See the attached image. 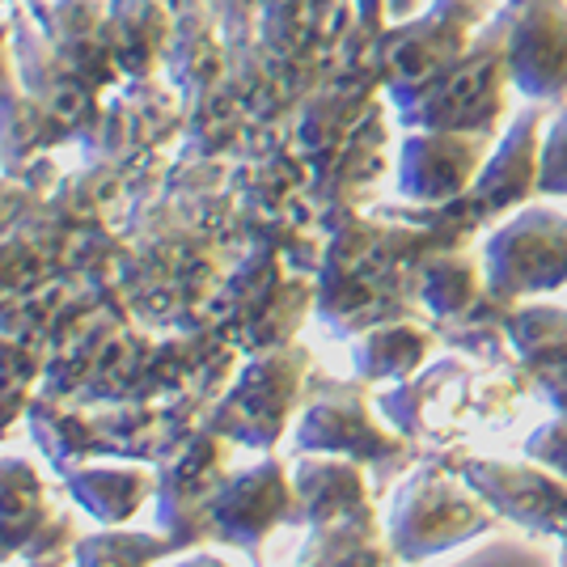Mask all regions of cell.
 <instances>
[{
  "label": "cell",
  "mask_w": 567,
  "mask_h": 567,
  "mask_svg": "<svg viewBox=\"0 0 567 567\" xmlns=\"http://www.w3.org/2000/svg\"><path fill=\"white\" fill-rule=\"evenodd\" d=\"M43 492L25 462H0V550L25 543V534L39 529Z\"/></svg>",
  "instance_id": "cell-16"
},
{
  "label": "cell",
  "mask_w": 567,
  "mask_h": 567,
  "mask_svg": "<svg viewBox=\"0 0 567 567\" xmlns=\"http://www.w3.org/2000/svg\"><path fill=\"white\" fill-rule=\"evenodd\" d=\"M508 64L517 72L520 90L534 97L567 94V18L538 9L529 22L513 34Z\"/></svg>",
  "instance_id": "cell-11"
},
{
  "label": "cell",
  "mask_w": 567,
  "mask_h": 567,
  "mask_svg": "<svg viewBox=\"0 0 567 567\" xmlns=\"http://www.w3.org/2000/svg\"><path fill=\"white\" fill-rule=\"evenodd\" d=\"M525 457L567 478V411H559V420H550L525 436Z\"/></svg>",
  "instance_id": "cell-19"
},
{
  "label": "cell",
  "mask_w": 567,
  "mask_h": 567,
  "mask_svg": "<svg viewBox=\"0 0 567 567\" xmlns=\"http://www.w3.org/2000/svg\"><path fill=\"white\" fill-rule=\"evenodd\" d=\"M183 567H225V564H216V559H190V564Z\"/></svg>",
  "instance_id": "cell-21"
},
{
  "label": "cell",
  "mask_w": 567,
  "mask_h": 567,
  "mask_svg": "<svg viewBox=\"0 0 567 567\" xmlns=\"http://www.w3.org/2000/svg\"><path fill=\"white\" fill-rule=\"evenodd\" d=\"M483 169V141L457 132L415 136L402 148L399 183L420 204H457Z\"/></svg>",
  "instance_id": "cell-7"
},
{
  "label": "cell",
  "mask_w": 567,
  "mask_h": 567,
  "mask_svg": "<svg viewBox=\"0 0 567 567\" xmlns=\"http://www.w3.org/2000/svg\"><path fill=\"white\" fill-rule=\"evenodd\" d=\"M457 474L483 496L496 517L529 534L567 538V478L538 462H499V457H462Z\"/></svg>",
  "instance_id": "cell-4"
},
{
  "label": "cell",
  "mask_w": 567,
  "mask_h": 567,
  "mask_svg": "<svg viewBox=\"0 0 567 567\" xmlns=\"http://www.w3.org/2000/svg\"><path fill=\"white\" fill-rule=\"evenodd\" d=\"M567 284V216L529 208L487 241V288L520 301Z\"/></svg>",
  "instance_id": "cell-2"
},
{
  "label": "cell",
  "mask_w": 567,
  "mask_h": 567,
  "mask_svg": "<svg viewBox=\"0 0 567 567\" xmlns=\"http://www.w3.org/2000/svg\"><path fill=\"white\" fill-rule=\"evenodd\" d=\"M420 301H424L441 322H453L471 313L483 301V276L466 255L457 250H436L420 267Z\"/></svg>",
  "instance_id": "cell-14"
},
{
  "label": "cell",
  "mask_w": 567,
  "mask_h": 567,
  "mask_svg": "<svg viewBox=\"0 0 567 567\" xmlns=\"http://www.w3.org/2000/svg\"><path fill=\"white\" fill-rule=\"evenodd\" d=\"M559 567H567V538H564V555H559Z\"/></svg>",
  "instance_id": "cell-22"
},
{
  "label": "cell",
  "mask_w": 567,
  "mask_h": 567,
  "mask_svg": "<svg viewBox=\"0 0 567 567\" xmlns=\"http://www.w3.org/2000/svg\"><path fill=\"white\" fill-rule=\"evenodd\" d=\"M297 450L339 453L352 462H385V457H399L406 445L369 420L364 394H331L306 411V420L297 427Z\"/></svg>",
  "instance_id": "cell-8"
},
{
  "label": "cell",
  "mask_w": 567,
  "mask_h": 567,
  "mask_svg": "<svg viewBox=\"0 0 567 567\" xmlns=\"http://www.w3.org/2000/svg\"><path fill=\"white\" fill-rule=\"evenodd\" d=\"M208 517L225 543L259 546L280 520H297V487L288 483L280 462H262L216 487Z\"/></svg>",
  "instance_id": "cell-5"
},
{
  "label": "cell",
  "mask_w": 567,
  "mask_h": 567,
  "mask_svg": "<svg viewBox=\"0 0 567 567\" xmlns=\"http://www.w3.org/2000/svg\"><path fill=\"white\" fill-rule=\"evenodd\" d=\"M166 546L144 534H102L76 550V567H144L153 564Z\"/></svg>",
  "instance_id": "cell-18"
},
{
  "label": "cell",
  "mask_w": 567,
  "mask_h": 567,
  "mask_svg": "<svg viewBox=\"0 0 567 567\" xmlns=\"http://www.w3.org/2000/svg\"><path fill=\"white\" fill-rule=\"evenodd\" d=\"M496 525V513L483 504L462 474L445 471H420L402 483L390 508V550L420 564L427 555H441L450 546H462L487 534Z\"/></svg>",
  "instance_id": "cell-1"
},
{
  "label": "cell",
  "mask_w": 567,
  "mask_h": 567,
  "mask_svg": "<svg viewBox=\"0 0 567 567\" xmlns=\"http://www.w3.org/2000/svg\"><path fill=\"white\" fill-rule=\"evenodd\" d=\"M508 348L529 381L567 364V309L559 306H513L508 313Z\"/></svg>",
  "instance_id": "cell-13"
},
{
  "label": "cell",
  "mask_w": 567,
  "mask_h": 567,
  "mask_svg": "<svg viewBox=\"0 0 567 567\" xmlns=\"http://www.w3.org/2000/svg\"><path fill=\"white\" fill-rule=\"evenodd\" d=\"M301 385H306V352L271 348L237 378L229 399L216 406V427L241 445L271 450L280 441L288 411L301 399Z\"/></svg>",
  "instance_id": "cell-3"
},
{
  "label": "cell",
  "mask_w": 567,
  "mask_h": 567,
  "mask_svg": "<svg viewBox=\"0 0 567 567\" xmlns=\"http://www.w3.org/2000/svg\"><path fill=\"white\" fill-rule=\"evenodd\" d=\"M466 399H471V373L457 360H441L424 378H406V385L381 394V411L402 436H424L445 445L462 432Z\"/></svg>",
  "instance_id": "cell-6"
},
{
  "label": "cell",
  "mask_w": 567,
  "mask_h": 567,
  "mask_svg": "<svg viewBox=\"0 0 567 567\" xmlns=\"http://www.w3.org/2000/svg\"><path fill=\"white\" fill-rule=\"evenodd\" d=\"M292 487H297V520L331 525V520L373 517L364 474H360V466H355L352 457L348 462H334V457L301 462Z\"/></svg>",
  "instance_id": "cell-10"
},
{
  "label": "cell",
  "mask_w": 567,
  "mask_h": 567,
  "mask_svg": "<svg viewBox=\"0 0 567 567\" xmlns=\"http://www.w3.org/2000/svg\"><path fill=\"white\" fill-rule=\"evenodd\" d=\"M72 496L81 499L94 517L118 520L148 496V478L132 471H85L72 478Z\"/></svg>",
  "instance_id": "cell-17"
},
{
  "label": "cell",
  "mask_w": 567,
  "mask_h": 567,
  "mask_svg": "<svg viewBox=\"0 0 567 567\" xmlns=\"http://www.w3.org/2000/svg\"><path fill=\"white\" fill-rule=\"evenodd\" d=\"M538 169H543V144H538V118L525 115L504 136V144L496 148V157L478 169L471 187L474 208L483 216H496L504 208L525 204L538 190Z\"/></svg>",
  "instance_id": "cell-9"
},
{
  "label": "cell",
  "mask_w": 567,
  "mask_h": 567,
  "mask_svg": "<svg viewBox=\"0 0 567 567\" xmlns=\"http://www.w3.org/2000/svg\"><path fill=\"white\" fill-rule=\"evenodd\" d=\"M306 567H385V546L378 543L373 517L318 525L306 546Z\"/></svg>",
  "instance_id": "cell-15"
},
{
  "label": "cell",
  "mask_w": 567,
  "mask_h": 567,
  "mask_svg": "<svg viewBox=\"0 0 567 567\" xmlns=\"http://www.w3.org/2000/svg\"><path fill=\"white\" fill-rule=\"evenodd\" d=\"M432 348H436V334L427 327L390 318L369 327V334L355 343V373L364 381H406L424 369Z\"/></svg>",
  "instance_id": "cell-12"
},
{
  "label": "cell",
  "mask_w": 567,
  "mask_h": 567,
  "mask_svg": "<svg viewBox=\"0 0 567 567\" xmlns=\"http://www.w3.org/2000/svg\"><path fill=\"white\" fill-rule=\"evenodd\" d=\"M538 190L546 195H567V111L550 127L543 141V169H538Z\"/></svg>",
  "instance_id": "cell-20"
}]
</instances>
